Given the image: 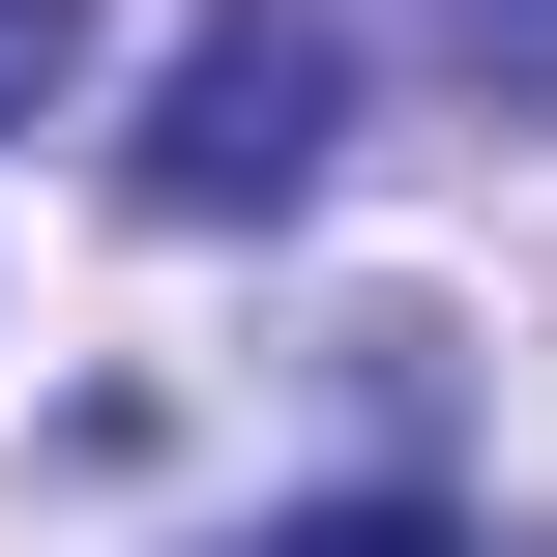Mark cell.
I'll return each mask as SVG.
<instances>
[{
  "label": "cell",
  "instance_id": "2",
  "mask_svg": "<svg viewBox=\"0 0 557 557\" xmlns=\"http://www.w3.org/2000/svg\"><path fill=\"white\" fill-rule=\"evenodd\" d=\"M59 59H88V0H0V117H29V88H59Z\"/></svg>",
  "mask_w": 557,
  "mask_h": 557
},
{
  "label": "cell",
  "instance_id": "1",
  "mask_svg": "<svg viewBox=\"0 0 557 557\" xmlns=\"http://www.w3.org/2000/svg\"><path fill=\"white\" fill-rule=\"evenodd\" d=\"M323 147H352V88H323V29H294V0H206L117 176H147V235H264V206H323Z\"/></svg>",
  "mask_w": 557,
  "mask_h": 557
},
{
  "label": "cell",
  "instance_id": "3",
  "mask_svg": "<svg viewBox=\"0 0 557 557\" xmlns=\"http://www.w3.org/2000/svg\"><path fill=\"white\" fill-rule=\"evenodd\" d=\"M294 557H441V529H411V499H352V529H294Z\"/></svg>",
  "mask_w": 557,
  "mask_h": 557
}]
</instances>
